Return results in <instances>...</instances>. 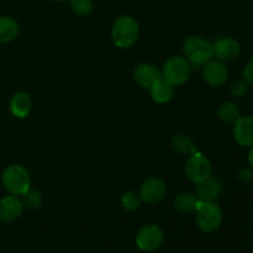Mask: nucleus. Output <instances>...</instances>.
<instances>
[{
	"label": "nucleus",
	"mask_w": 253,
	"mask_h": 253,
	"mask_svg": "<svg viewBox=\"0 0 253 253\" xmlns=\"http://www.w3.org/2000/svg\"><path fill=\"white\" fill-rule=\"evenodd\" d=\"M185 59L190 64V68L199 69L204 67L214 57L212 44L207 40L198 36L188 37L183 44Z\"/></svg>",
	"instance_id": "nucleus-1"
},
{
	"label": "nucleus",
	"mask_w": 253,
	"mask_h": 253,
	"mask_svg": "<svg viewBox=\"0 0 253 253\" xmlns=\"http://www.w3.org/2000/svg\"><path fill=\"white\" fill-rule=\"evenodd\" d=\"M195 222L203 232L216 231L222 222V211L214 202L199 200L195 208Z\"/></svg>",
	"instance_id": "nucleus-2"
},
{
	"label": "nucleus",
	"mask_w": 253,
	"mask_h": 253,
	"mask_svg": "<svg viewBox=\"0 0 253 253\" xmlns=\"http://www.w3.org/2000/svg\"><path fill=\"white\" fill-rule=\"evenodd\" d=\"M111 37L119 48H128L138 37V24L133 17L121 16L114 22Z\"/></svg>",
	"instance_id": "nucleus-3"
},
{
	"label": "nucleus",
	"mask_w": 253,
	"mask_h": 253,
	"mask_svg": "<svg viewBox=\"0 0 253 253\" xmlns=\"http://www.w3.org/2000/svg\"><path fill=\"white\" fill-rule=\"evenodd\" d=\"M2 185L14 195H24L30 189V175L21 165H11L2 173Z\"/></svg>",
	"instance_id": "nucleus-4"
},
{
	"label": "nucleus",
	"mask_w": 253,
	"mask_h": 253,
	"mask_svg": "<svg viewBox=\"0 0 253 253\" xmlns=\"http://www.w3.org/2000/svg\"><path fill=\"white\" fill-rule=\"evenodd\" d=\"M190 71L192 68L185 57H170L163 66L162 77L168 84L172 86H178L188 81L190 77Z\"/></svg>",
	"instance_id": "nucleus-5"
},
{
	"label": "nucleus",
	"mask_w": 253,
	"mask_h": 253,
	"mask_svg": "<svg viewBox=\"0 0 253 253\" xmlns=\"http://www.w3.org/2000/svg\"><path fill=\"white\" fill-rule=\"evenodd\" d=\"M185 174L190 182H193L194 184H200L211 174L210 162L203 155L193 153L188 158L187 165H185Z\"/></svg>",
	"instance_id": "nucleus-6"
},
{
	"label": "nucleus",
	"mask_w": 253,
	"mask_h": 253,
	"mask_svg": "<svg viewBox=\"0 0 253 253\" xmlns=\"http://www.w3.org/2000/svg\"><path fill=\"white\" fill-rule=\"evenodd\" d=\"M165 241V235L162 229L157 225H147L142 227L136 237V244L142 251H153L157 250Z\"/></svg>",
	"instance_id": "nucleus-7"
},
{
	"label": "nucleus",
	"mask_w": 253,
	"mask_h": 253,
	"mask_svg": "<svg viewBox=\"0 0 253 253\" xmlns=\"http://www.w3.org/2000/svg\"><path fill=\"white\" fill-rule=\"evenodd\" d=\"M166 190H167L166 183L161 178H150L141 185V202H145L147 204H156L165 198Z\"/></svg>",
	"instance_id": "nucleus-8"
},
{
	"label": "nucleus",
	"mask_w": 253,
	"mask_h": 253,
	"mask_svg": "<svg viewBox=\"0 0 253 253\" xmlns=\"http://www.w3.org/2000/svg\"><path fill=\"white\" fill-rule=\"evenodd\" d=\"M214 48V56L221 62H230L234 61L239 57L241 52L239 42L235 41L234 39L230 37H220L212 44Z\"/></svg>",
	"instance_id": "nucleus-9"
},
{
	"label": "nucleus",
	"mask_w": 253,
	"mask_h": 253,
	"mask_svg": "<svg viewBox=\"0 0 253 253\" xmlns=\"http://www.w3.org/2000/svg\"><path fill=\"white\" fill-rule=\"evenodd\" d=\"M133 78H135L136 83L138 85L150 90L163 77L162 72L156 66L148 63H142L136 67L135 72H133Z\"/></svg>",
	"instance_id": "nucleus-10"
},
{
	"label": "nucleus",
	"mask_w": 253,
	"mask_h": 253,
	"mask_svg": "<svg viewBox=\"0 0 253 253\" xmlns=\"http://www.w3.org/2000/svg\"><path fill=\"white\" fill-rule=\"evenodd\" d=\"M205 82L211 86H221L229 77V69L221 61H209L203 69Z\"/></svg>",
	"instance_id": "nucleus-11"
},
{
	"label": "nucleus",
	"mask_w": 253,
	"mask_h": 253,
	"mask_svg": "<svg viewBox=\"0 0 253 253\" xmlns=\"http://www.w3.org/2000/svg\"><path fill=\"white\" fill-rule=\"evenodd\" d=\"M234 136L240 146H253V116H240L235 121Z\"/></svg>",
	"instance_id": "nucleus-12"
},
{
	"label": "nucleus",
	"mask_w": 253,
	"mask_h": 253,
	"mask_svg": "<svg viewBox=\"0 0 253 253\" xmlns=\"http://www.w3.org/2000/svg\"><path fill=\"white\" fill-rule=\"evenodd\" d=\"M24 204L17 195H6L0 200V220L11 222L21 215Z\"/></svg>",
	"instance_id": "nucleus-13"
},
{
	"label": "nucleus",
	"mask_w": 253,
	"mask_h": 253,
	"mask_svg": "<svg viewBox=\"0 0 253 253\" xmlns=\"http://www.w3.org/2000/svg\"><path fill=\"white\" fill-rule=\"evenodd\" d=\"M221 192V182L219 178L210 175L208 179L198 184L195 197L202 202H214Z\"/></svg>",
	"instance_id": "nucleus-14"
},
{
	"label": "nucleus",
	"mask_w": 253,
	"mask_h": 253,
	"mask_svg": "<svg viewBox=\"0 0 253 253\" xmlns=\"http://www.w3.org/2000/svg\"><path fill=\"white\" fill-rule=\"evenodd\" d=\"M10 110L14 116L19 119L26 118L31 111V99L29 94L17 93L12 96L10 101Z\"/></svg>",
	"instance_id": "nucleus-15"
},
{
	"label": "nucleus",
	"mask_w": 253,
	"mask_h": 253,
	"mask_svg": "<svg viewBox=\"0 0 253 253\" xmlns=\"http://www.w3.org/2000/svg\"><path fill=\"white\" fill-rule=\"evenodd\" d=\"M150 93L156 103L165 104L168 103V101L172 99L174 90H173V86L170 85V84H168L167 82L162 78L150 89Z\"/></svg>",
	"instance_id": "nucleus-16"
},
{
	"label": "nucleus",
	"mask_w": 253,
	"mask_h": 253,
	"mask_svg": "<svg viewBox=\"0 0 253 253\" xmlns=\"http://www.w3.org/2000/svg\"><path fill=\"white\" fill-rule=\"evenodd\" d=\"M19 34V25L14 19L7 16L0 17V42H9Z\"/></svg>",
	"instance_id": "nucleus-17"
},
{
	"label": "nucleus",
	"mask_w": 253,
	"mask_h": 253,
	"mask_svg": "<svg viewBox=\"0 0 253 253\" xmlns=\"http://www.w3.org/2000/svg\"><path fill=\"white\" fill-rule=\"evenodd\" d=\"M199 199L195 195L190 194V193H182L175 197L174 208L182 214H190V212L195 211Z\"/></svg>",
	"instance_id": "nucleus-18"
},
{
	"label": "nucleus",
	"mask_w": 253,
	"mask_h": 253,
	"mask_svg": "<svg viewBox=\"0 0 253 253\" xmlns=\"http://www.w3.org/2000/svg\"><path fill=\"white\" fill-rule=\"evenodd\" d=\"M217 116L226 124H235V121L240 118V111L236 104L231 101H225L217 109Z\"/></svg>",
	"instance_id": "nucleus-19"
},
{
	"label": "nucleus",
	"mask_w": 253,
	"mask_h": 253,
	"mask_svg": "<svg viewBox=\"0 0 253 253\" xmlns=\"http://www.w3.org/2000/svg\"><path fill=\"white\" fill-rule=\"evenodd\" d=\"M172 146L177 152L182 153V155H193L197 151L195 143L193 142L192 138L188 137L187 135H183V133L173 137Z\"/></svg>",
	"instance_id": "nucleus-20"
},
{
	"label": "nucleus",
	"mask_w": 253,
	"mask_h": 253,
	"mask_svg": "<svg viewBox=\"0 0 253 253\" xmlns=\"http://www.w3.org/2000/svg\"><path fill=\"white\" fill-rule=\"evenodd\" d=\"M141 198L135 192H126L121 197V207L126 211H135L140 208Z\"/></svg>",
	"instance_id": "nucleus-21"
},
{
	"label": "nucleus",
	"mask_w": 253,
	"mask_h": 253,
	"mask_svg": "<svg viewBox=\"0 0 253 253\" xmlns=\"http://www.w3.org/2000/svg\"><path fill=\"white\" fill-rule=\"evenodd\" d=\"M22 204L29 209H37L42 204V195L37 190L29 189L22 195Z\"/></svg>",
	"instance_id": "nucleus-22"
},
{
	"label": "nucleus",
	"mask_w": 253,
	"mask_h": 253,
	"mask_svg": "<svg viewBox=\"0 0 253 253\" xmlns=\"http://www.w3.org/2000/svg\"><path fill=\"white\" fill-rule=\"evenodd\" d=\"M71 6L76 14L84 16L93 10V2L91 0H71Z\"/></svg>",
	"instance_id": "nucleus-23"
},
{
	"label": "nucleus",
	"mask_w": 253,
	"mask_h": 253,
	"mask_svg": "<svg viewBox=\"0 0 253 253\" xmlns=\"http://www.w3.org/2000/svg\"><path fill=\"white\" fill-rule=\"evenodd\" d=\"M249 91V83L245 79H237L231 84V94L235 98H242Z\"/></svg>",
	"instance_id": "nucleus-24"
},
{
	"label": "nucleus",
	"mask_w": 253,
	"mask_h": 253,
	"mask_svg": "<svg viewBox=\"0 0 253 253\" xmlns=\"http://www.w3.org/2000/svg\"><path fill=\"white\" fill-rule=\"evenodd\" d=\"M244 77L245 81H246L247 83L253 84V58L246 64V67H245Z\"/></svg>",
	"instance_id": "nucleus-25"
},
{
	"label": "nucleus",
	"mask_w": 253,
	"mask_h": 253,
	"mask_svg": "<svg viewBox=\"0 0 253 253\" xmlns=\"http://www.w3.org/2000/svg\"><path fill=\"white\" fill-rule=\"evenodd\" d=\"M239 180L240 182H249L252 178V172L250 169H244L239 173Z\"/></svg>",
	"instance_id": "nucleus-26"
},
{
	"label": "nucleus",
	"mask_w": 253,
	"mask_h": 253,
	"mask_svg": "<svg viewBox=\"0 0 253 253\" xmlns=\"http://www.w3.org/2000/svg\"><path fill=\"white\" fill-rule=\"evenodd\" d=\"M249 161H250V165H251L253 167V146H252L251 151H250V153H249Z\"/></svg>",
	"instance_id": "nucleus-27"
},
{
	"label": "nucleus",
	"mask_w": 253,
	"mask_h": 253,
	"mask_svg": "<svg viewBox=\"0 0 253 253\" xmlns=\"http://www.w3.org/2000/svg\"><path fill=\"white\" fill-rule=\"evenodd\" d=\"M53 1H64V0H53Z\"/></svg>",
	"instance_id": "nucleus-28"
}]
</instances>
